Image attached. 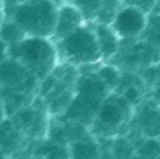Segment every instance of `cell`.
Returning a JSON list of instances; mask_svg holds the SVG:
<instances>
[{
	"label": "cell",
	"mask_w": 160,
	"mask_h": 159,
	"mask_svg": "<svg viewBox=\"0 0 160 159\" xmlns=\"http://www.w3.org/2000/svg\"><path fill=\"white\" fill-rule=\"evenodd\" d=\"M142 34L152 47H160V13L148 16L146 27Z\"/></svg>",
	"instance_id": "13"
},
{
	"label": "cell",
	"mask_w": 160,
	"mask_h": 159,
	"mask_svg": "<svg viewBox=\"0 0 160 159\" xmlns=\"http://www.w3.org/2000/svg\"><path fill=\"white\" fill-rule=\"evenodd\" d=\"M48 159H70L68 154H63L62 151H53L52 154H49Z\"/></svg>",
	"instance_id": "16"
},
{
	"label": "cell",
	"mask_w": 160,
	"mask_h": 159,
	"mask_svg": "<svg viewBox=\"0 0 160 159\" xmlns=\"http://www.w3.org/2000/svg\"><path fill=\"white\" fill-rule=\"evenodd\" d=\"M118 78H119L118 70L112 66H104V68H101V70L98 72V79L105 85L107 89L115 86L117 82H118Z\"/></svg>",
	"instance_id": "15"
},
{
	"label": "cell",
	"mask_w": 160,
	"mask_h": 159,
	"mask_svg": "<svg viewBox=\"0 0 160 159\" xmlns=\"http://www.w3.org/2000/svg\"><path fill=\"white\" fill-rule=\"evenodd\" d=\"M128 113V103L122 97L108 99L98 111V120L105 127H118L124 123Z\"/></svg>",
	"instance_id": "7"
},
{
	"label": "cell",
	"mask_w": 160,
	"mask_h": 159,
	"mask_svg": "<svg viewBox=\"0 0 160 159\" xmlns=\"http://www.w3.org/2000/svg\"><path fill=\"white\" fill-rule=\"evenodd\" d=\"M20 130L13 121L6 118L0 124V149L4 152V155L13 152L17 149L20 144Z\"/></svg>",
	"instance_id": "9"
},
{
	"label": "cell",
	"mask_w": 160,
	"mask_h": 159,
	"mask_svg": "<svg viewBox=\"0 0 160 159\" xmlns=\"http://www.w3.org/2000/svg\"><path fill=\"white\" fill-rule=\"evenodd\" d=\"M6 159H7V158H6Z\"/></svg>",
	"instance_id": "20"
},
{
	"label": "cell",
	"mask_w": 160,
	"mask_h": 159,
	"mask_svg": "<svg viewBox=\"0 0 160 159\" xmlns=\"http://www.w3.org/2000/svg\"><path fill=\"white\" fill-rule=\"evenodd\" d=\"M53 42L58 58L70 65H91L101 61L93 24L84 23Z\"/></svg>",
	"instance_id": "3"
},
{
	"label": "cell",
	"mask_w": 160,
	"mask_h": 159,
	"mask_svg": "<svg viewBox=\"0 0 160 159\" xmlns=\"http://www.w3.org/2000/svg\"><path fill=\"white\" fill-rule=\"evenodd\" d=\"M3 21H4V11H3V4L0 0V25L3 24Z\"/></svg>",
	"instance_id": "18"
},
{
	"label": "cell",
	"mask_w": 160,
	"mask_h": 159,
	"mask_svg": "<svg viewBox=\"0 0 160 159\" xmlns=\"http://www.w3.org/2000/svg\"><path fill=\"white\" fill-rule=\"evenodd\" d=\"M70 159H97L98 158V146L93 140L76 141L70 148Z\"/></svg>",
	"instance_id": "11"
},
{
	"label": "cell",
	"mask_w": 160,
	"mask_h": 159,
	"mask_svg": "<svg viewBox=\"0 0 160 159\" xmlns=\"http://www.w3.org/2000/svg\"><path fill=\"white\" fill-rule=\"evenodd\" d=\"M148 21V13L138 4L121 6L111 21V28L119 38H135L142 35Z\"/></svg>",
	"instance_id": "4"
},
{
	"label": "cell",
	"mask_w": 160,
	"mask_h": 159,
	"mask_svg": "<svg viewBox=\"0 0 160 159\" xmlns=\"http://www.w3.org/2000/svg\"><path fill=\"white\" fill-rule=\"evenodd\" d=\"M121 6L122 0H101L93 17V21L97 24H111Z\"/></svg>",
	"instance_id": "10"
},
{
	"label": "cell",
	"mask_w": 160,
	"mask_h": 159,
	"mask_svg": "<svg viewBox=\"0 0 160 159\" xmlns=\"http://www.w3.org/2000/svg\"><path fill=\"white\" fill-rule=\"evenodd\" d=\"M7 56L18 61L39 80L49 76L58 64L55 42L42 37L27 35L16 44L7 45Z\"/></svg>",
	"instance_id": "1"
},
{
	"label": "cell",
	"mask_w": 160,
	"mask_h": 159,
	"mask_svg": "<svg viewBox=\"0 0 160 159\" xmlns=\"http://www.w3.org/2000/svg\"><path fill=\"white\" fill-rule=\"evenodd\" d=\"M93 30L96 34L101 59H111L117 55L119 49L121 38L111 28L110 24H93Z\"/></svg>",
	"instance_id": "8"
},
{
	"label": "cell",
	"mask_w": 160,
	"mask_h": 159,
	"mask_svg": "<svg viewBox=\"0 0 160 159\" xmlns=\"http://www.w3.org/2000/svg\"><path fill=\"white\" fill-rule=\"evenodd\" d=\"M0 159H6V155H4V152L0 149Z\"/></svg>",
	"instance_id": "19"
},
{
	"label": "cell",
	"mask_w": 160,
	"mask_h": 159,
	"mask_svg": "<svg viewBox=\"0 0 160 159\" xmlns=\"http://www.w3.org/2000/svg\"><path fill=\"white\" fill-rule=\"evenodd\" d=\"M35 79V76L16 59L7 56L3 62H0V86L4 89L21 93L22 87L27 86L30 80Z\"/></svg>",
	"instance_id": "5"
},
{
	"label": "cell",
	"mask_w": 160,
	"mask_h": 159,
	"mask_svg": "<svg viewBox=\"0 0 160 159\" xmlns=\"http://www.w3.org/2000/svg\"><path fill=\"white\" fill-rule=\"evenodd\" d=\"M24 37H27L24 34V31L11 18L4 20L3 24L0 25V39H2L4 44H7V45L16 44V42L21 41Z\"/></svg>",
	"instance_id": "12"
},
{
	"label": "cell",
	"mask_w": 160,
	"mask_h": 159,
	"mask_svg": "<svg viewBox=\"0 0 160 159\" xmlns=\"http://www.w3.org/2000/svg\"><path fill=\"white\" fill-rule=\"evenodd\" d=\"M100 2L101 0H72L70 3H73L82 11L84 20L87 21V20H93L94 14H96L97 8L100 6Z\"/></svg>",
	"instance_id": "14"
},
{
	"label": "cell",
	"mask_w": 160,
	"mask_h": 159,
	"mask_svg": "<svg viewBox=\"0 0 160 159\" xmlns=\"http://www.w3.org/2000/svg\"><path fill=\"white\" fill-rule=\"evenodd\" d=\"M7 118V113H6V109H4V104H3L2 99H0V124Z\"/></svg>",
	"instance_id": "17"
},
{
	"label": "cell",
	"mask_w": 160,
	"mask_h": 159,
	"mask_svg": "<svg viewBox=\"0 0 160 159\" xmlns=\"http://www.w3.org/2000/svg\"><path fill=\"white\" fill-rule=\"evenodd\" d=\"M86 20L83 17L82 11L76 7L73 3H62L58 6V14H56V23H55V30H53L52 41L65 37L73 31L75 28L80 27L84 24Z\"/></svg>",
	"instance_id": "6"
},
{
	"label": "cell",
	"mask_w": 160,
	"mask_h": 159,
	"mask_svg": "<svg viewBox=\"0 0 160 159\" xmlns=\"http://www.w3.org/2000/svg\"><path fill=\"white\" fill-rule=\"evenodd\" d=\"M58 4L55 0H24L14 10L11 20L28 37L52 38Z\"/></svg>",
	"instance_id": "2"
}]
</instances>
